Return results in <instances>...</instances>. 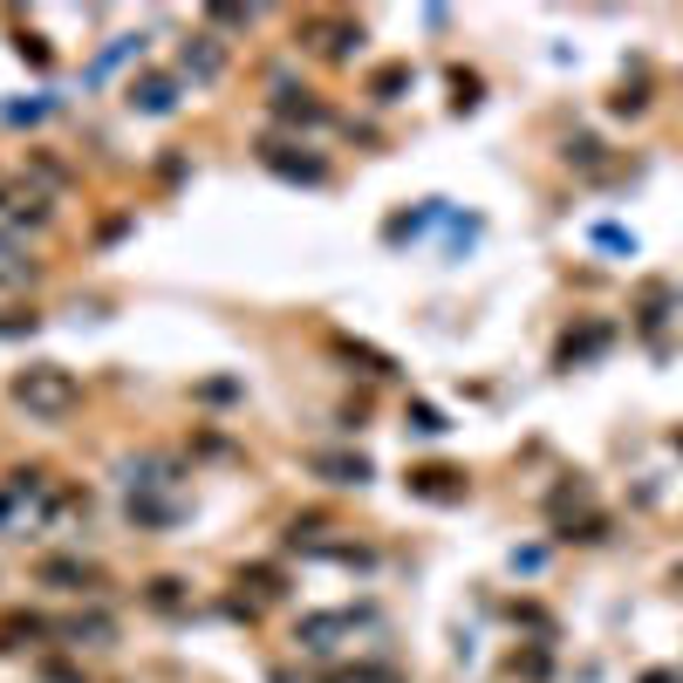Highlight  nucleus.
<instances>
[{
    "instance_id": "f257e3e1",
    "label": "nucleus",
    "mask_w": 683,
    "mask_h": 683,
    "mask_svg": "<svg viewBox=\"0 0 683 683\" xmlns=\"http://www.w3.org/2000/svg\"><path fill=\"white\" fill-rule=\"evenodd\" d=\"M14 403H21L35 424H62L75 403H83V383H75L62 363H28V369L14 376Z\"/></svg>"
},
{
    "instance_id": "f03ea898",
    "label": "nucleus",
    "mask_w": 683,
    "mask_h": 683,
    "mask_svg": "<svg viewBox=\"0 0 683 683\" xmlns=\"http://www.w3.org/2000/svg\"><path fill=\"white\" fill-rule=\"evenodd\" d=\"M48 499H56L48 472H14L8 486H0V534H28V526L48 513Z\"/></svg>"
},
{
    "instance_id": "7ed1b4c3",
    "label": "nucleus",
    "mask_w": 683,
    "mask_h": 683,
    "mask_svg": "<svg viewBox=\"0 0 683 683\" xmlns=\"http://www.w3.org/2000/svg\"><path fill=\"white\" fill-rule=\"evenodd\" d=\"M260 164H267V171H281V179H301V185H321V179H328V164L315 158L308 144H281V137H267V144H260Z\"/></svg>"
},
{
    "instance_id": "20e7f679",
    "label": "nucleus",
    "mask_w": 683,
    "mask_h": 683,
    "mask_svg": "<svg viewBox=\"0 0 683 683\" xmlns=\"http://www.w3.org/2000/svg\"><path fill=\"white\" fill-rule=\"evenodd\" d=\"M131 110L137 117H171L179 110V75H137L131 83Z\"/></svg>"
},
{
    "instance_id": "39448f33",
    "label": "nucleus",
    "mask_w": 683,
    "mask_h": 683,
    "mask_svg": "<svg viewBox=\"0 0 683 683\" xmlns=\"http://www.w3.org/2000/svg\"><path fill=\"white\" fill-rule=\"evenodd\" d=\"M219 69H225V41L219 35H192L179 48V75H192V83H212Z\"/></svg>"
},
{
    "instance_id": "423d86ee",
    "label": "nucleus",
    "mask_w": 683,
    "mask_h": 683,
    "mask_svg": "<svg viewBox=\"0 0 683 683\" xmlns=\"http://www.w3.org/2000/svg\"><path fill=\"white\" fill-rule=\"evenodd\" d=\"M273 117H281V123H308V131H321V123H328V103H321V96H308V89H273Z\"/></svg>"
},
{
    "instance_id": "0eeeda50",
    "label": "nucleus",
    "mask_w": 683,
    "mask_h": 683,
    "mask_svg": "<svg viewBox=\"0 0 683 683\" xmlns=\"http://www.w3.org/2000/svg\"><path fill=\"white\" fill-rule=\"evenodd\" d=\"M62 643H69V649H110V643H117V622L96 615V609H89V615H69V622H62Z\"/></svg>"
},
{
    "instance_id": "6e6552de",
    "label": "nucleus",
    "mask_w": 683,
    "mask_h": 683,
    "mask_svg": "<svg viewBox=\"0 0 683 683\" xmlns=\"http://www.w3.org/2000/svg\"><path fill=\"white\" fill-rule=\"evenodd\" d=\"M28 281H35L28 246H21L14 233H0V294H14V288H28Z\"/></svg>"
},
{
    "instance_id": "1a4fd4ad",
    "label": "nucleus",
    "mask_w": 683,
    "mask_h": 683,
    "mask_svg": "<svg viewBox=\"0 0 683 683\" xmlns=\"http://www.w3.org/2000/svg\"><path fill=\"white\" fill-rule=\"evenodd\" d=\"M342 629H349V615H308V622L294 629V643L308 649V656H336V636H342Z\"/></svg>"
},
{
    "instance_id": "9d476101",
    "label": "nucleus",
    "mask_w": 683,
    "mask_h": 683,
    "mask_svg": "<svg viewBox=\"0 0 683 683\" xmlns=\"http://www.w3.org/2000/svg\"><path fill=\"white\" fill-rule=\"evenodd\" d=\"M315 472L336 478V486H363V478H369V459H363V451H321Z\"/></svg>"
},
{
    "instance_id": "9b49d317",
    "label": "nucleus",
    "mask_w": 683,
    "mask_h": 683,
    "mask_svg": "<svg viewBox=\"0 0 683 683\" xmlns=\"http://www.w3.org/2000/svg\"><path fill=\"white\" fill-rule=\"evenodd\" d=\"M308 35H315V48H328V56H356L349 41H363L356 21H308Z\"/></svg>"
},
{
    "instance_id": "f8f14e48",
    "label": "nucleus",
    "mask_w": 683,
    "mask_h": 683,
    "mask_svg": "<svg viewBox=\"0 0 683 683\" xmlns=\"http://www.w3.org/2000/svg\"><path fill=\"white\" fill-rule=\"evenodd\" d=\"M411 492H424V499H465L459 472H444V465H424V472H411Z\"/></svg>"
},
{
    "instance_id": "ddd939ff",
    "label": "nucleus",
    "mask_w": 683,
    "mask_h": 683,
    "mask_svg": "<svg viewBox=\"0 0 683 683\" xmlns=\"http://www.w3.org/2000/svg\"><path fill=\"white\" fill-rule=\"evenodd\" d=\"M41 581H56V588H69V595H89L96 568H83V561H41Z\"/></svg>"
},
{
    "instance_id": "4468645a",
    "label": "nucleus",
    "mask_w": 683,
    "mask_h": 683,
    "mask_svg": "<svg viewBox=\"0 0 683 683\" xmlns=\"http://www.w3.org/2000/svg\"><path fill=\"white\" fill-rule=\"evenodd\" d=\"M35 636H48L41 615H8V622H0V649H28Z\"/></svg>"
},
{
    "instance_id": "2eb2a0df",
    "label": "nucleus",
    "mask_w": 683,
    "mask_h": 683,
    "mask_svg": "<svg viewBox=\"0 0 683 683\" xmlns=\"http://www.w3.org/2000/svg\"><path fill=\"white\" fill-rule=\"evenodd\" d=\"M403 89H411V69H403V62H397V69H376V75H369V96H376V103H397Z\"/></svg>"
},
{
    "instance_id": "dca6fc26",
    "label": "nucleus",
    "mask_w": 683,
    "mask_h": 683,
    "mask_svg": "<svg viewBox=\"0 0 683 683\" xmlns=\"http://www.w3.org/2000/svg\"><path fill=\"white\" fill-rule=\"evenodd\" d=\"M8 212H14V219H28V225H41V219H48V198H41V192H14V198H8Z\"/></svg>"
},
{
    "instance_id": "f3484780",
    "label": "nucleus",
    "mask_w": 683,
    "mask_h": 683,
    "mask_svg": "<svg viewBox=\"0 0 683 683\" xmlns=\"http://www.w3.org/2000/svg\"><path fill=\"white\" fill-rule=\"evenodd\" d=\"M171 513H179V505H164V499H131V520L137 526H164Z\"/></svg>"
},
{
    "instance_id": "a211bd4d",
    "label": "nucleus",
    "mask_w": 683,
    "mask_h": 683,
    "mask_svg": "<svg viewBox=\"0 0 683 683\" xmlns=\"http://www.w3.org/2000/svg\"><path fill=\"white\" fill-rule=\"evenodd\" d=\"M179 588H185V581H171V574H164V581H150V609H185V595H179Z\"/></svg>"
},
{
    "instance_id": "6ab92c4d",
    "label": "nucleus",
    "mask_w": 683,
    "mask_h": 683,
    "mask_svg": "<svg viewBox=\"0 0 683 683\" xmlns=\"http://www.w3.org/2000/svg\"><path fill=\"white\" fill-rule=\"evenodd\" d=\"M411 431H424V438H438V431H451V424L431 411V403H411Z\"/></svg>"
},
{
    "instance_id": "aec40b11",
    "label": "nucleus",
    "mask_w": 683,
    "mask_h": 683,
    "mask_svg": "<svg viewBox=\"0 0 683 683\" xmlns=\"http://www.w3.org/2000/svg\"><path fill=\"white\" fill-rule=\"evenodd\" d=\"M0 117H8V123H35V117H48V96H35V103H8Z\"/></svg>"
},
{
    "instance_id": "412c9836",
    "label": "nucleus",
    "mask_w": 683,
    "mask_h": 683,
    "mask_svg": "<svg viewBox=\"0 0 683 683\" xmlns=\"http://www.w3.org/2000/svg\"><path fill=\"white\" fill-rule=\"evenodd\" d=\"M35 328H41L35 315H0V342H8V336H35Z\"/></svg>"
},
{
    "instance_id": "4be33fe9",
    "label": "nucleus",
    "mask_w": 683,
    "mask_h": 683,
    "mask_svg": "<svg viewBox=\"0 0 683 683\" xmlns=\"http://www.w3.org/2000/svg\"><path fill=\"white\" fill-rule=\"evenodd\" d=\"M253 8H212V28H246Z\"/></svg>"
},
{
    "instance_id": "5701e85b",
    "label": "nucleus",
    "mask_w": 683,
    "mask_h": 683,
    "mask_svg": "<svg viewBox=\"0 0 683 683\" xmlns=\"http://www.w3.org/2000/svg\"><path fill=\"white\" fill-rule=\"evenodd\" d=\"M595 240H601V246H615V253H636V240H629V233H622V225H601V233H595Z\"/></svg>"
},
{
    "instance_id": "b1692460",
    "label": "nucleus",
    "mask_w": 683,
    "mask_h": 683,
    "mask_svg": "<svg viewBox=\"0 0 683 683\" xmlns=\"http://www.w3.org/2000/svg\"><path fill=\"white\" fill-rule=\"evenodd\" d=\"M21 56H28V62L41 69V62H48V41H41V35H21Z\"/></svg>"
}]
</instances>
